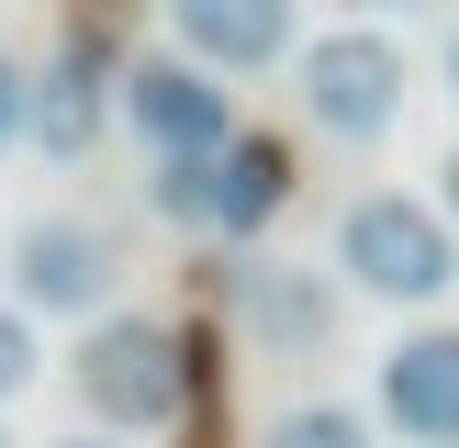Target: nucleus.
Segmentation results:
<instances>
[{"instance_id":"3","label":"nucleus","mask_w":459,"mask_h":448,"mask_svg":"<svg viewBox=\"0 0 459 448\" xmlns=\"http://www.w3.org/2000/svg\"><path fill=\"white\" fill-rule=\"evenodd\" d=\"M336 269H348L359 291H381V303H437V291L459 280V246H448V224L426 213V202L370 191V202H348V224H336Z\"/></svg>"},{"instance_id":"14","label":"nucleus","mask_w":459,"mask_h":448,"mask_svg":"<svg viewBox=\"0 0 459 448\" xmlns=\"http://www.w3.org/2000/svg\"><path fill=\"white\" fill-rule=\"evenodd\" d=\"M448 213H459V157H448Z\"/></svg>"},{"instance_id":"8","label":"nucleus","mask_w":459,"mask_h":448,"mask_svg":"<svg viewBox=\"0 0 459 448\" xmlns=\"http://www.w3.org/2000/svg\"><path fill=\"white\" fill-rule=\"evenodd\" d=\"M101 112H112V90H101V45H67L45 79H22V134H34L45 157H79L90 134H101Z\"/></svg>"},{"instance_id":"2","label":"nucleus","mask_w":459,"mask_h":448,"mask_svg":"<svg viewBox=\"0 0 459 448\" xmlns=\"http://www.w3.org/2000/svg\"><path fill=\"white\" fill-rule=\"evenodd\" d=\"M146 202L169 224H202V236H258L291 202V157L269 146V134H224L213 157H169V168L146 179Z\"/></svg>"},{"instance_id":"6","label":"nucleus","mask_w":459,"mask_h":448,"mask_svg":"<svg viewBox=\"0 0 459 448\" xmlns=\"http://www.w3.org/2000/svg\"><path fill=\"white\" fill-rule=\"evenodd\" d=\"M12 291L34 314H90L112 291V236L101 224H79V213H45V224H22L12 236ZM12 303V314H22Z\"/></svg>"},{"instance_id":"17","label":"nucleus","mask_w":459,"mask_h":448,"mask_svg":"<svg viewBox=\"0 0 459 448\" xmlns=\"http://www.w3.org/2000/svg\"><path fill=\"white\" fill-rule=\"evenodd\" d=\"M0 448H12V437H0Z\"/></svg>"},{"instance_id":"9","label":"nucleus","mask_w":459,"mask_h":448,"mask_svg":"<svg viewBox=\"0 0 459 448\" xmlns=\"http://www.w3.org/2000/svg\"><path fill=\"white\" fill-rule=\"evenodd\" d=\"M179 45L191 56L179 67H269V56H291V12L281 0H179Z\"/></svg>"},{"instance_id":"11","label":"nucleus","mask_w":459,"mask_h":448,"mask_svg":"<svg viewBox=\"0 0 459 448\" xmlns=\"http://www.w3.org/2000/svg\"><path fill=\"white\" fill-rule=\"evenodd\" d=\"M269 448H370V426H359L348 403H291V415L269 426Z\"/></svg>"},{"instance_id":"4","label":"nucleus","mask_w":459,"mask_h":448,"mask_svg":"<svg viewBox=\"0 0 459 448\" xmlns=\"http://www.w3.org/2000/svg\"><path fill=\"white\" fill-rule=\"evenodd\" d=\"M67 381H79V403L112 415V426H169L179 415V336L146 325V314H101V325L79 336V358H67Z\"/></svg>"},{"instance_id":"15","label":"nucleus","mask_w":459,"mask_h":448,"mask_svg":"<svg viewBox=\"0 0 459 448\" xmlns=\"http://www.w3.org/2000/svg\"><path fill=\"white\" fill-rule=\"evenodd\" d=\"M448 90H459V34H448Z\"/></svg>"},{"instance_id":"13","label":"nucleus","mask_w":459,"mask_h":448,"mask_svg":"<svg viewBox=\"0 0 459 448\" xmlns=\"http://www.w3.org/2000/svg\"><path fill=\"white\" fill-rule=\"evenodd\" d=\"M12 134H22V67L0 56V146H12Z\"/></svg>"},{"instance_id":"12","label":"nucleus","mask_w":459,"mask_h":448,"mask_svg":"<svg viewBox=\"0 0 459 448\" xmlns=\"http://www.w3.org/2000/svg\"><path fill=\"white\" fill-rule=\"evenodd\" d=\"M22 381H34V325H22V314L0 303V403H12Z\"/></svg>"},{"instance_id":"5","label":"nucleus","mask_w":459,"mask_h":448,"mask_svg":"<svg viewBox=\"0 0 459 448\" xmlns=\"http://www.w3.org/2000/svg\"><path fill=\"white\" fill-rule=\"evenodd\" d=\"M112 112H124V124L157 146V168H169V157H213L224 134H236L224 79H202V67H179V56H134L124 90H112Z\"/></svg>"},{"instance_id":"16","label":"nucleus","mask_w":459,"mask_h":448,"mask_svg":"<svg viewBox=\"0 0 459 448\" xmlns=\"http://www.w3.org/2000/svg\"><path fill=\"white\" fill-rule=\"evenodd\" d=\"M56 448H101V437H56Z\"/></svg>"},{"instance_id":"10","label":"nucleus","mask_w":459,"mask_h":448,"mask_svg":"<svg viewBox=\"0 0 459 448\" xmlns=\"http://www.w3.org/2000/svg\"><path fill=\"white\" fill-rule=\"evenodd\" d=\"M247 314H258V336H269V348H325L336 291L314 280V269H247Z\"/></svg>"},{"instance_id":"7","label":"nucleus","mask_w":459,"mask_h":448,"mask_svg":"<svg viewBox=\"0 0 459 448\" xmlns=\"http://www.w3.org/2000/svg\"><path fill=\"white\" fill-rule=\"evenodd\" d=\"M381 415L415 448H459V325L403 336V348L381 358Z\"/></svg>"},{"instance_id":"1","label":"nucleus","mask_w":459,"mask_h":448,"mask_svg":"<svg viewBox=\"0 0 459 448\" xmlns=\"http://www.w3.org/2000/svg\"><path fill=\"white\" fill-rule=\"evenodd\" d=\"M291 90H303L314 134L370 146V134H393V112H403V45L370 34V22H336V34L291 45Z\"/></svg>"}]
</instances>
